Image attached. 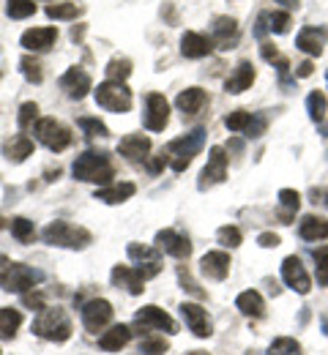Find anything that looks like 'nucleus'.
<instances>
[{"mask_svg": "<svg viewBox=\"0 0 328 355\" xmlns=\"http://www.w3.org/2000/svg\"><path fill=\"white\" fill-rule=\"evenodd\" d=\"M71 320L69 314L58 306H44L39 311V317L33 320V334L47 339V342H66L71 336Z\"/></svg>", "mask_w": 328, "mask_h": 355, "instance_id": "f257e3e1", "label": "nucleus"}, {"mask_svg": "<svg viewBox=\"0 0 328 355\" xmlns=\"http://www.w3.org/2000/svg\"><path fill=\"white\" fill-rule=\"evenodd\" d=\"M71 173L77 180H88V183H110L115 175L110 156L101 150H85L83 156H77Z\"/></svg>", "mask_w": 328, "mask_h": 355, "instance_id": "f03ea898", "label": "nucleus"}, {"mask_svg": "<svg viewBox=\"0 0 328 355\" xmlns=\"http://www.w3.org/2000/svg\"><path fill=\"white\" fill-rule=\"evenodd\" d=\"M42 238L49 246H63V249H85L94 235L85 230V227H74L69 222H49L44 230H42Z\"/></svg>", "mask_w": 328, "mask_h": 355, "instance_id": "7ed1b4c3", "label": "nucleus"}, {"mask_svg": "<svg viewBox=\"0 0 328 355\" xmlns=\"http://www.w3.org/2000/svg\"><path fill=\"white\" fill-rule=\"evenodd\" d=\"M202 145H205V129H191V132L184 134V137L173 139V142L167 145V153L173 156V159H170V167H173L175 173H184L189 164H191V159L202 150Z\"/></svg>", "mask_w": 328, "mask_h": 355, "instance_id": "20e7f679", "label": "nucleus"}, {"mask_svg": "<svg viewBox=\"0 0 328 355\" xmlns=\"http://www.w3.org/2000/svg\"><path fill=\"white\" fill-rule=\"evenodd\" d=\"M44 279L42 270L31 266H22V263H6L0 268V287L6 293H28L33 284H39Z\"/></svg>", "mask_w": 328, "mask_h": 355, "instance_id": "39448f33", "label": "nucleus"}, {"mask_svg": "<svg viewBox=\"0 0 328 355\" xmlns=\"http://www.w3.org/2000/svg\"><path fill=\"white\" fill-rule=\"evenodd\" d=\"M96 104L107 112H129L132 110V90L126 88L123 83H101L96 88Z\"/></svg>", "mask_w": 328, "mask_h": 355, "instance_id": "423d86ee", "label": "nucleus"}, {"mask_svg": "<svg viewBox=\"0 0 328 355\" xmlns=\"http://www.w3.org/2000/svg\"><path fill=\"white\" fill-rule=\"evenodd\" d=\"M36 137H39L42 145H47L49 150H55V153H60V150H66L71 145V132L55 118L36 121Z\"/></svg>", "mask_w": 328, "mask_h": 355, "instance_id": "0eeeda50", "label": "nucleus"}, {"mask_svg": "<svg viewBox=\"0 0 328 355\" xmlns=\"http://www.w3.org/2000/svg\"><path fill=\"white\" fill-rule=\"evenodd\" d=\"M227 164H230V156L225 153V148L214 145V148H211V153H208V164H205V170L200 173L197 189H200V191H205V189H211V186L222 183V180L227 178Z\"/></svg>", "mask_w": 328, "mask_h": 355, "instance_id": "6e6552de", "label": "nucleus"}, {"mask_svg": "<svg viewBox=\"0 0 328 355\" xmlns=\"http://www.w3.org/2000/svg\"><path fill=\"white\" fill-rule=\"evenodd\" d=\"M145 129L148 132H164V126L170 123V104L162 93H148L145 96Z\"/></svg>", "mask_w": 328, "mask_h": 355, "instance_id": "1a4fd4ad", "label": "nucleus"}, {"mask_svg": "<svg viewBox=\"0 0 328 355\" xmlns=\"http://www.w3.org/2000/svg\"><path fill=\"white\" fill-rule=\"evenodd\" d=\"M126 254L137 263V273L142 279H153L162 273V260H159V249L156 246H142V243H129Z\"/></svg>", "mask_w": 328, "mask_h": 355, "instance_id": "9d476101", "label": "nucleus"}, {"mask_svg": "<svg viewBox=\"0 0 328 355\" xmlns=\"http://www.w3.org/2000/svg\"><path fill=\"white\" fill-rule=\"evenodd\" d=\"M156 249L159 252H167L170 257L175 260H187L191 254V243H189L187 235L175 232V230H159L156 232Z\"/></svg>", "mask_w": 328, "mask_h": 355, "instance_id": "9b49d317", "label": "nucleus"}, {"mask_svg": "<svg viewBox=\"0 0 328 355\" xmlns=\"http://www.w3.org/2000/svg\"><path fill=\"white\" fill-rule=\"evenodd\" d=\"M110 320H112V304L104 298H94L83 306V325L91 334H98L104 325H110Z\"/></svg>", "mask_w": 328, "mask_h": 355, "instance_id": "f8f14e48", "label": "nucleus"}, {"mask_svg": "<svg viewBox=\"0 0 328 355\" xmlns=\"http://www.w3.org/2000/svg\"><path fill=\"white\" fill-rule=\"evenodd\" d=\"M282 279H284V284L290 290H295L301 295H307L312 290V279H309L307 268L301 266L298 257H284V263H282Z\"/></svg>", "mask_w": 328, "mask_h": 355, "instance_id": "ddd939ff", "label": "nucleus"}, {"mask_svg": "<svg viewBox=\"0 0 328 355\" xmlns=\"http://www.w3.org/2000/svg\"><path fill=\"white\" fill-rule=\"evenodd\" d=\"M60 88L66 90V96H69V98H85V96H88V90L94 88V80H91V74H88L85 69L71 66V69L60 77Z\"/></svg>", "mask_w": 328, "mask_h": 355, "instance_id": "4468645a", "label": "nucleus"}, {"mask_svg": "<svg viewBox=\"0 0 328 355\" xmlns=\"http://www.w3.org/2000/svg\"><path fill=\"white\" fill-rule=\"evenodd\" d=\"M181 314H184V320H187L189 331L194 334V336H200V339H208L211 334H214V325H211V317H208V311L202 309L200 304H181Z\"/></svg>", "mask_w": 328, "mask_h": 355, "instance_id": "2eb2a0df", "label": "nucleus"}, {"mask_svg": "<svg viewBox=\"0 0 328 355\" xmlns=\"http://www.w3.org/2000/svg\"><path fill=\"white\" fill-rule=\"evenodd\" d=\"M135 320L140 325H148V328H159L164 334H178V322L164 309H159V306H142V309H137Z\"/></svg>", "mask_w": 328, "mask_h": 355, "instance_id": "dca6fc26", "label": "nucleus"}, {"mask_svg": "<svg viewBox=\"0 0 328 355\" xmlns=\"http://www.w3.org/2000/svg\"><path fill=\"white\" fill-rule=\"evenodd\" d=\"M230 266H233V260H230L227 252H208V254H202V260H200L202 276H208V279H214V282H225L227 273H230Z\"/></svg>", "mask_w": 328, "mask_h": 355, "instance_id": "f3484780", "label": "nucleus"}, {"mask_svg": "<svg viewBox=\"0 0 328 355\" xmlns=\"http://www.w3.org/2000/svg\"><path fill=\"white\" fill-rule=\"evenodd\" d=\"M326 39H328L326 28H304L298 33V39H295V46L301 52L312 55V58H320L323 55V46H326Z\"/></svg>", "mask_w": 328, "mask_h": 355, "instance_id": "a211bd4d", "label": "nucleus"}, {"mask_svg": "<svg viewBox=\"0 0 328 355\" xmlns=\"http://www.w3.org/2000/svg\"><path fill=\"white\" fill-rule=\"evenodd\" d=\"M211 49H214V39H208V36H202V33L187 31V33L181 36V55H184V58L197 60V58L211 55Z\"/></svg>", "mask_w": 328, "mask_h": 355, "instance_id": "6ab92c4d", "label": "nucleus"}, {"mask_svg": "<svg viewBox=\"0 0 328 355\" xmlns=\"http://www.w3.org/2000/svg\"><path fill=\"white\" fill-rule=\"evenodd\" d=\"M55 39H58V31L55 28H31V31H25L22 33V46L28 49V52H44L49 46L55 44Z\"/></svg>", "mask_w": 328, "mask_h": 355, "instance_id": "aec40b11", "label": "nucleus"}, {"mask_svg": "<svg viewBox=\"0 0 328 355\" xmlns=\"http://www.w3.org/2000/svg\"><path fill=\"white\" fill-rule=\"evenodd\" d=\"M110 279H112V284L115 287H126V293H132V295H140L142 284H145V279H142L140 273H137V268H129V266H115L112 268V273H110Z\"/></svg>", "mask_w": 328, "mask_h": 355, "instance_id": "412c9836", "label": "nucleus"}, {"mask_svg": "<svg viewBox=\"0 0 328 355\" xmlns=\"http://www.w3.org/2000/svg\"><path fill=\"white\" fill-rule=\"evenodd\" d=\"M148 150H150V139L142 137V134H129L118 142V153L126 156L129 162H142L148 159Z\"/></svg>", "mask_w": 328, "mask_h": 355, "instance_id": "4be33fe9", "label": "nucleus"}, {"mask_svg": "<svg viewBox=\"0 0 328 355\" xmlns=\"http://www.w3.org/2000/svg\"><path fill=\"white\" fill-rule=\"evenodd\" d=\"M211 33H214V42L219 44V49H230L238 42V22L233 17H216Z\"/></svg>", "mask_w": 328, "mask_h": 355, "instance_id": "5701e85b", "label": "nucleus"}, {"mask_svg": "<svg viewBox=\"0 0 328 355\" xmlns=\"http://www.w3.org/2000/svg\"><path fill=\"white\" fill-rule=\"evenodd\" d=\"M132 339V328L129 325H112L110 331H104L98 336V347L107 350V353H118L121 347H126Z\"/></svg>", "mask_w": 328, "mask_h": 355, "instance_id": "b1692460", "label": "nucleus"}, {"mask_svg": "<svg viewBox=\"0 0 328 355\" xmlns=\"http://www.w3.org/2000/svg\"><path fill=\"white\" fill-rule=\"evenodd\" d=\"M31 153H33V139L25 137V134H17V137H11V139L3 145V156H6L11 164L25 162Z\"/></svg>", "mask_w": 328, "mask_h": 355, "instance_id": "393cba45", "label": "nucleus"}, {"mask_svg": "<svg viewBox=\"0 0 328 355\" xmlns=\"http://www.w3.org/2000/svg\"><path fill=\"white\" fill-rule=\"evenodd\" d=\"M252 83H254V66L249 60H241L238 69L233 71V77L225 83V90L227 93H243V90L252 88Z\"/></svg>", "mask_w": 328, "mask_h": 355, "instance_id": "a878e982", "label": "nucleus"}, {"mask_svg": "<svg viewBox=\"0 0 328 355\" xmlns=\"http://www.w3.org/2000/svg\"><path fill=\"white\" fill-rule=\"evenodd\" d=\"M205 101H208V96H205V90L202 88L181 90L178 98H175V104H178V110H181L184 115H197V112L205 107Z\"/></svg>", "mask_w": 328, "mask_h": 355, "instance_id": "bb28decb", "label": "nucleus"}, {"mask_svg": "<svg viewBox=\"0 0 328 355\" xmlns=\"http://www.w3.org/2000/svg\"><path fill=\"white\" fill-rule=\"evenodd\" d=\"M235 306L241 309V314L254 317V320H260V317L266 314V301H263V295H260L257 290H246V293H241V295L235 298Z\"/></svg>", "mask_w": 328, "mask_h": 355, "instance_id": "cd10ccee", "label": "nucleus"}, {"mask_svg": "<svg viewBox=\"0 0 328 355\" xmlns=\"http://www.w3.org/2000/svg\"><path fill=\"white\" fill-rule=\"evenodd\" d=\"M137 186L135 183H115V186H107V189H98L96 191V200L107 202V205H118V202H126L129 197H135Z\"/></svg>", "mask_w": 328, "mask_h": 355, "instance_id": "c85d7f7f", "label": "nucleus"}, {"mask_svg": "<svg viewBox=\"0 0 328 355\" xmlns=\"http://www.w3.org/2000/svg\"><path fill=\"white\" fill-rule=\"evenodd\" d=\"M298 235L304 241H326L328 238V219H320V216H304L301 224H298Z\"/></svg>", "mask_w": 328, "mask_h": 355, "instance_id": "c756f323", "label": "nucleus"}, {"mask_svg": "<svg viewBox=\"0 0 328 355\" xmlns=\"http://www.w3.org/2000/svg\"><path fill=\"white\" fill-rule=\"evenodd\" d=\"M22 325V314L17 309H8V306H3L0 309V339H6V342H11L14 336H17V328Z\"/></svg>", "mask_w": 328, "mask_h": 355, "instance_id": "7c9ffc66", "label": "nucleus"}, {"mask_svg": "<svg viewBox=\"0 0 328 355\" xmlns=\"http://www.w3.org/2000/svg\"><path fill=\"white\" fill-rule=\"evenodd\" d=\"M279 205H282V211H279L282 224H290V219L295 216V211L301 208V194H298L295 189H282V191H279Z\"/></svg>", "mask_w": 328, "mask_h": 355, "instance_id": "2f4dec72", "label": "nucleus"}, {"mask_svg": "<svg viewBox=\"0 0 328 355\" xmlns=\"http://www.w3.org/2000/svg\"><path fill=\"white\" fill-rule=\"evenodd\" d=\"M104 71H107V77H110L112 83H126L129 74H132V60H129V58H112Z\"/></svg>", "mask_w": 328, "mask_h": 355, "instance_id": "473e14b6", "label": "nucleus"}, {"mask_svg": "<svg viewBox=\"0 0 328 355\" xmlns=\"http://www.w3.org/2000/svg\"><path fill=\"white\" fill-rule=\"evenodd\" d=\"M307 112H309V118H312L315 123H320V121L326 118V96H323L320 90H312V93L307 96Z\"/></svg>", "mask_w": 328, "mask_h": 355, "instance_id": "72a5a7b5", "label": "nucleus"}, {"mask_svg": "<svg viewBox=\"0 0 328 355\" xmlns=\"http://www.w3.org/2000/svg\"><path fill=\"white\" fill-rule=\"evenodd\" d=\"M83 14V8L77 3H52L47 6V17L52 19H77Z\"/></svg>", "mask_w": 328, "mask_h": 355, "instance_id": "f704fd0d", "label": "nucleus"}, {"mask_svg": "<svg viewBox=\"0 0 328 355\" xmlns=\"http://www.w3.org/2000/svg\"><path fill=\"white\" fill-rule=\"evenodd\" d=\"M6 14H8L11 19H28V17L36 14V3H33V0H8Z\"/></svg>", "mask_w": 328, "mask_h": 355, "instance_id": "c9c22d12", "label": "nucleus"}, {"mask_svg": "<svg viewBox=\"0 0 328 355\" xmlns=\"http://www.w3.org/2000/svg\"><path fill=\"white\" fill-rule=\"evenodd\" d=\"M11 235L19 241V243H31L33 238H36V227L33 222H28V219H11Z\"/></svg>", "mask_w": 328, "mask_h": 355, "instance_id": "e433bc0d", "label": "nucleus"}, {"mask_svg": "<svg viewBox=\"0 0 328 355\" xmlns=\"http://www.w3.org/2000/svg\"><path fill=\"white\" fill-rule=\"evenodd\" d=\"M19 69H22V74H25V80L28 83H42L44 80V71H42V63L36 60V58H31V55H25L22 60H19Z\"/></svg>", "mask_w": 328, "mask_h": 355, "instance_id": "4c0bfd02", "label": "nucleus"}, {"mask_svg": "<svg viewBox=\"0 0 328 355\" xmlns=\"http://www.w3.org/2000/svg\"><path fill=\"white\" fill-rule=\"evenodd\" d=\"M268 355H301V345L295 339H290V336H279V339L271 342Z\"/></svg>", "mask_w": 328, "mask_h": 355, "instance_id": "58836bf2", "label": "nucleus"}, {"mask_svg": "<svg viewBox=\"0 0 328 355\" xmlns=\"http://www.w3.org/2000/svg\"><path fill=\"white\" fill-rule=\"evenodd\" d=\"M252 112H246V110H235L230 112L227 118H225V126L230 129V132H246L249 129V123H252Z\"/></svg>", "mask_w": 328, "mask_h": 355, "instance_id": "ea45409f", "label": "nucleus"}, {"mask_svg": "<svg viewBox=\"0 0 328 355\" xmlns=\"http://www.w3.org/2000/svg\"><path fill=\"white\" fill-rule=\"evenodd\" d=\"M216 241L225 246V249H235V246H241V241H243V235H241V230L238 227H219V232H216Z\"/></svg>", "mask_w": 328, "mask_h": 355, "instance_id": "a19ab883", "label": "nucleus"}, {"mask_svg": "<svg viewBox=\"0 0 328 355\" xmlns=\"http://www.w3.org/2000/svg\"><path fill=\"white\" fill-rule=\"evenodd\" d=\"M260 55H263V60L277 63V66H279V74H284V71L290 69V60H287V58H282L279 49H277L274 44H268V42H263V44H260Z\"/></svg>", "mask_w": 328, "mask_h": 355, "instance_id": "79ce46f5", "label": "nucleus"}, {"mask_svg": "<svg viewBox=\"0 0 328 355\" xmlns=\"http://www.w3.org/2000/svg\"><path fill=\"white\" fill-rule=\"evenodd\" d=\"M268 17V31L271 33H287L290 31V25H293V19H290V14L287 11H271V14H266Z\"/></svg>", "mask_w": 328, "mask_h": 355, "instance_id": "37998d69", "label": "nucleus"}, {"mask_svg": "<svg viewBox=\"0 0 328 355\" xmlns=\"http://www.w3.org/2000/svg\"><path fill=\"white\" fill-rule=\"evenodd\" d=\"M39 118V104L36 101H25L22 107H19V129H31V123Z\"/></svg>", "mask_w": 328, "mask_h": 355, "instance_id": "c03bdc74", "label": "nucleus"}, {"mask_svg": "<svg viewBox=\"0 0 328 355\" xmlns=\"http://www.w3.org/2000/svg\"><path fill=\"white\" fill-rule=\"evenodd\" d=\"M140 353L142 355H164L167 353V342H164L162 336H148V339H142Z\"/></svg>", "mask_w": 328, "mask_h": 355, "instance_id": "a18cd8bd", "label": "nucleus"}, {"mask_svg": "<svg viewBox=\"0 0 328 355\" xmlns=\"http://www.w3.org/2000/svg\"><path fill=\"white\" fill-rule=\"evenodd\" d=\"M315 263H318V282L328 287V246L315 249Z\"/></svg>", "mask_w": 328, "mask_h": 355, "instance_id": "49530a36", "label": "nucleus"}, {"mask_svg": "<svg viewBox=\"0 0 328 355\" xmlns=\"http://www.w3.org/2000/svg\"><path fill=\"white\" fill-rule=\"evenodd\" d=\"M77 126H80L83 132H88L91 137H107V134H110L107 132V126H104L98 118H80Z\"/></svg>", "mask_w": 328, "mask_h": 355, "instance_id": "de8ad7c7", "label": "nucleus"}, {"mask_svg": "<svg viewBox=\"0 0 328 355\" xmlns=\"http://www.w3.org/2000/svg\"><path fill=\"white\" fill-rule=\"evenodd\" d=\"M178 279H181V284H184V290H189L191 295H197V298H205V293H202V290L197 287V282H194V279L189 276V270H187V268H184V266L178 268Z\"/></svg>", "mask_w": 328, "mask_h": 355, "instance_id": "09e8293b", "label": "nucleus"}, {"mask_svg": "<svg viewBox=\"0 0 328 355\" xmlns=\"http://www.w3.org/2000/svg\"><path fill=\"white\" fill-rule=\"evenodd\" d=\"M22 304H25L28 309H36V311H42L44 306H47L42 293H22Z\"/></svg>", "mask_w": 328, "mask_h": 355, "instance_id": "8fccbe9b", "label": "nucleus"}, {"mask_svg": "<svg viewBox=\"0 0 328 355\" xmlns=\"http://www.w3.org/2000/svg\"><path fill=\"white\" fill-rule=\"evenodd\" d=\"M257 243L266 246V249H277V246H279V235H277V232H263V235L257 238Z\"/></svg>", "mask_w": 328, "mask_h": 355, "instance_id": "3c124183", "label": "nucleus"}, {"mask_svg": "<svg viewBox=\"0 0 328 355\" xmlns=\"http://www.w3.org/2000/svg\"><path fill=\"white\" fill-rule=\"evenodd\" d=\"M266 132V121L263 118H252V123H249V129H246V137H260V134Z\"/></svg>", "mask_w": 328, "mask_h": 355, "instance_id": "603ef678", "label": "nucleus"}, {"mask_svg": "<svg viewBox=\"0 0 328 355\" xmlns=\"http://www.w3.org/2000/svg\"><path fill=\"white\" fill-rule=\"evenodd\" d=\"M167 162H170V153H167V156L162 153V156H156V159H150V162H148V170H150V173H162Z\"/></svg>", "mask_w": 328, "mask_h": 355, "instance_id": "864d4df0", "label": "nucleus"}, {"mask_svg": "<svg viewBox=\"0 0 328 355\" xmlns=\"http://www.w3.org/2000/svg\"><path fill=\"white\" fill-rule=\"evenodd\" d=\"M309 197H312V202H315V205H326L328 208V191L326 189H312V191H309Z\"/></svg>", "mask_w": 328, "mask_h": 355, "instance_id": "5fc2aeb1", "label": "nucleus"}, {"mask_svg": "<svg viewBox=\"0 0 328 355\" xmlns=\"http://www.w3.org/2000/svg\"><path fill=\"white\" fill-rule=\"evenodd\" d=\"M312 71H315L312 60H304V63H298V69H295V77H309Z\"/></svg>", "mask_w": 328, "mask_h": 355, "instance_id": "6e6d98bb", "label": "nucleus"}, {"mask_svg": "<svg viewBox=\"0 0 328 355\" xmlns=\"http://www.w3.org/2000/svg\"><path fill=\"white\" fill-rule=\"evenodd\" d=\"M274 3H282L284 8H298L301 6V0H274Z\"/></svg>", "mask_w": 328, "mask_h": 355, "instance_id": "4d7b16f0", "label": "nucleus"}, {"mask_svg": "<svg viewBox=\"0 0 328 355\" xmlns=\"http://www.w3.org/2000/svg\"><path fill=\"white\" fill-rule=\"evenodd\" d=\"M0 227H3V219H0Z\"/></svg>", "mask_w": 328, "mask_h": 355, "instance_id": "13d9d810", "label": "nucleus"}, {"mask_svg": "<svg viewBox=\"0 0 328 355\" xmlns=\"http://www.w3.org/2000/svg\"><path fill=\"white\" fill-rule=\"evenodd\" d=\"M326 77H328V74H326Z\"/></svg>", "mask_w": 328, "mask_h": 355, "instance_id": "bf43d9fd", "label": "nucleus"}]
</instances>
